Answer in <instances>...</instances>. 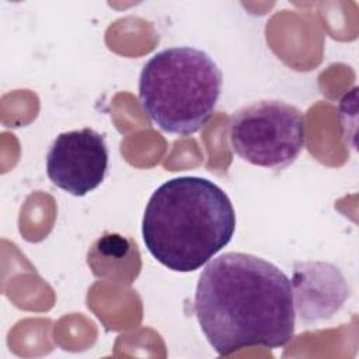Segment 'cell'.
<instances>
[{"mask_svg": "<svg viewBox=\"0 0 359 359\" xmlns=\"http://www.w3.org/2000/svg\"><path fill=\"white\" fill-rule=\"evenodd\" d=\"M195 314L220 356L257 345L285 346L294 335L292 280L257 255L222 254L199 276Z\"/></svg>", "mask_w": 359, "mask_h": 359, "instance_id": "obj_1", "label": "cell"}, {"mask_svg": "<svg viewBox=\"0 0 359 359\" xmlns=\"http://www.w3.org/2000/svg\"><path fill=\"white\" fill-rule=\"evenodd\" d=\"M236 229L227 194L202 177H177L150 196L142 222L149 252L165 268L192 272L224 248Z\"/></svg>", "mask_w": 359, "mask_h": 359, "instance_id": "obj_2", "label": "cell"}, {"mask_svg": "<svg viewBox=\"0 0 359 359\" xmlns=\"http://www.w3.org/2000/svg\"><path fill=\"white\" fill-rule=\"evenodd\" d=\"M222 81L220 69L206 52L192 46L167 48L143 66L139 98L161 130L189 136L212 116Z\"/></svg>", "mask_w": 359, "mask_h": 359, "instance_id": "obj_3", "label": "cell"}, {"mask_svg": "<svg viewBox=\"0 0 359 359\" xmlns=\"http://www.w3.org/2000/svg\"><path fill=\"white\" fill-rule=\"evenodd\" d=\"M230 144L240 158L254 165L283 170L304 149V116L280 100L255 101L233 115Z\"/></svg>", "mask_w": 359, "mask_h": 359, "instance_id": "obj_4", "label": "cell"}, {"mask_svg": "<svg viewBox=\"0 0 359 359\" xmlns=\"http://www.w3.org/2000/svg\"><path fill=\"white\" fill-rule=\"evenodd\" d=\"M107 170L105 137L90 128L57 135L46 156L49 180L74 196L94 191L104 181Z\"/></svg>", "mask_w": 359, "mask_h": 359, "instance_id": "obj_5", "label": "cell"}, {"mask_svg": "<svg viewBox=\"0 0 359 359\" xmlns=\"http://www.w3.org/2000/svg\"><path fill=\"white\" fill-rule=\"evenodd\" d=\"M292 287L294 307L306 321L332 316L348 296L342 273L338 268L323 262L297 264Z\"/></svg>", "mask_w": 359, "mask_h": 359, "instance_id": "obj_6", "label": "cell"}]
</instances>
